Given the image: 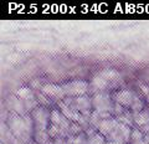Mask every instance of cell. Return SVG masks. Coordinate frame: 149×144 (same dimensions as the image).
<instances>
[{
	"mask_svg": "<svg viewBox=\"0 0 149 144\" xmlns=\"http://www.w3.org/2000/svg\"><path fill=\"white\" fill-rule=\"evenodd\" d=\"M62 102L66 106H68L70 108H72L74 111H77L78 113H81L87 120L93 112L92 101L88 95L80 96V97H66V98L62 99Z\"/></svg>",
	"mask_w": 149,
	"mask_h": 144,
	"instance_id": "6da1fadb",
	"label": "cell"
},
{
	"mask_svg": "<svg viewBox=\"0 0 149 144\" xmlns=\"http://www.w3.org/2000/svg\"><path fill=\"white\" fill-rule=\"evenodd\" d=\"M30 115L34 119L35 131L47 132L49 125L51 124V111H49L47 107L37 106L30 113Z\"/></svg>",
	"mask_w": 149,
	"mask_h": 144,
	"instance_id": "7a4b0ae2",
	"label": "cell"
},
{
	"mask_svg": "<svg viewBox=\"0 0 149 144\" xmlns=\"http://www.w3.org/2000/svg\"><path fill=\"white\" fill-rule=\"evenodd\" d=\"M91 101H92L93 111H96V112H109V113H113L114 101H113V98H112L111 95L107 91L97 92V93H95L91 97Z\"/></svg>",
	"mask_w": 149,
	"mask_h": 144,
	"instance_id": "3957f363",
	"label": "cell"
},
{
	"mask_svg": "<svg viewBox=\"0 0 149 144\" xmlns=\"http://www.w3.org/2000/svg\"><path fill=\"white\" fill-rule=\"evenodd\" d=\"M66 97H80L87 95L90 90V85L82 80H73L62 85Z\"/></svg>",
	"mask_w": 149,
	"mask_h": 144,
	"instance_id": "277c9868",
	"label": "cell"
},
{
	"mask_svg": "<svg viewBox=\"0 0 149 144\" xmlns=\"http://www.w3.org/2000/svg\"><path fill=\"white\" fill-rule=\"evenodd\" d=\"M133 128L129 125H125L123 123H118L116 129L107 137V142H118V143H125L129 144L130 136H132Z\"/></svg>",
	"mask_w": 149,
	"mask_h": 144,
	"instance_id": "5b68a950",
	"label": "cell"
},
{
	"mask_svg": "<svg viewBox=\"0 0 149 144\" xmlns=\"http://www.w3.org/2000/svg\"><path fill=\"white\" fill-rule=\"evenodd\" d=\"M136 97H137V95L134 93L133 91L128 90V88H122V90L116 91L113 96H112V98H113L116 103H118L122 107H124V108L129 109L130 107H132L134 99H136Z\"/></svg>",
	"mask_w": 149,
	"mask_h": 144,
	"instance_id": "8992f818",
	"label": "cell"
},
{
	"mask_svg": "<svg viewBox=\"0 0 149 144\" xmlns=\"http://www.w3.org/2000/svg\"><path fill=\"white\" fill-rule=\"evenodd\" d=\"M41 91H42L44 95H46L47 97H51V98H54L56 102L62 101L63 98H66V95H65L62 85L46 83V85H44L42 87H41Z\"/></svg>",
	"mask_w": 149,
	"mask_h": 144,
	"instance_id": "52a82bcc",
	"label": "cell"
},
{
	"mask_svg": "<svg viewBox=\"0 0 149 144\" xmlns=\"http://www.w3.org/2000/svg\"><path fill=\"white\" fill-rule=\"evenodd\" d=\"M51 124L57 125V127H60L61 129H63V131H66L68 133V129H70V127H71L72 122L65 117L61 111L52 109L51 111Z\"/></svg>",
	"mask_w": 149,
	"mask_h": 144,
	"instance_id": "ba28073f",
	"label": "cell"
},
{
	"mask_svg": "<svg viewBox=\"0 0 149 144\" xmlns=\"http://www.w3.org/2000/svg\"><path fill=\"white\" fill-rule=\"evenodd\" d=\"M118 125V120L116 117H112V118H108V119H103L102 122L98 124V127H97V131H98L101 134H103V136L107 138L116 129V127Z\"/></svg>",
	"mask_w": 149,
	"mask_h": 144,
	"instance_id": "9c48e42d",
	"label": "cell"
},
{
	"mask_svg": "<svg viewBox=\"0 0 149 144\" xmlns=\"http://www.w3.org/2000/svg\"><path fill=\"white\" fill-rule=\"evenodd\" d=\"M100 73L111 83L112 88H113L116 86V83L119 82L120 78H122L120 73L116 68H103V70H101V71H100Z\"/></svg>",
	"mask_w": 149,
	"mask_h": 144,
	"instance_id": "30bf717a",
	"label": "cell"
},
{
	"mask_svg": "<svg viewBox=\"0 0 149 144\" xmlns=\"http://www.w3.org/2000/svg\"><path fill=\"white\" fill-rule=\"evenodd\" d=\"M133 120H134V124L138 128H143L146 125H148L149 124V108H144L142 112L133 115Z\"/></svg>",
	"mask_w": 149,
	"mask_h": 144,
	"instance_id": "8fae6325",
	"label": "cell"
},
{
	"mask_svg": "<svg viewBox=\"0 0 149 144\" xmlns=\"http://www.w3.org/2000/svg\"><path fill=\"white\" fill-rule=\"evenodd\" d=\"M16 97H19L22 102L32 101V99H35V93L32 92V90H30L29 87H21L16 91Z\"/></svg>",
	"mask_w": 149,
	"mask_h": 144,
	"instance_id": "7c38bea8",
	"label": "cell"
},
{
	"mask_svg": "<svg viewBox=\"0 0 149 144\" xmlns=\"http://www.w3.org/2000/svg\"><path fill=\"white\" fill-rule=\"evenodd\" d=\"M106 143H107V138L98 131L88 137V144H106Z\"/></svg>",
	"mask_w": 149,
	"mask_h": 144,
	"instance_id": "4fadbf2b",
	"label": "cell"
},
{
	"mask_svg": "<svg viewBox=\"0 0 149 144\" xmlns=\"http://www.w3.org/2000/svg\"><path fill=\"white\" fill-rule=\"evenodd\" d=\"M144 108H146V107H144V102H143V99H141V98H139V97L137 96V97H136V99H134V102H133L132 107L129 108V111H130V113H132L133 115H136V114H138L139 112H142Z\"/></svg>",
	"mask_w": 149,
	"mask_h": 144,
	"instance_id": "5bb4252c",
	"label": "cell"
},
{
	"mask_svg": "<svg viewBox=\"0 0 149 144\" xmlns=\"http://www.w3.org/2000/svg\"><path fill=\"white\" fill-rule=\"evenodd\" d=\"M144 139H146V136H144V133L141 131V129L139 128H133L129 143H136V142H139V141H144Z\"/></svg>",
	"mask_w": 149,
	"mask_h": 144,
	"instance_id": "9a60e30c",
	"label": "cell"
},
{
	"mask_svg": "<svg viewBox=\"0 0 149 144\" xmlns=\"http://www.w3.org/2000/svg\"><path fill=\"white\" fill-rule=\"evenodd\" d=\"M141 88H142V91H143V93L146 95V97H147V99H148V103H149V87H147V86H141Z\"/></svg>",
	"mask_w": 149,
	"mask_h": 144,
	"instance_id": "2e32d148",
	"label": "cell"
},
{
	"mask_svg": "<svg viewBox=\"0 0 149 144\" xmlns=\"http://www.w3.org/2000/svg\"><path fill=\"white\" fill-rule=\"evenodd\" d=\"M146 141H147V143L149 144V134H147V136H146Z\"/></svg>",
	"mask_w": 149,
	"mask_h": 144,
	"instance_id": "e0dca14e",
	"label": "cell"
},
{
	"mask_svg": "<svg viewBox=\"0 0 149 144\" xmlns=\"http://www.w3.org/2000/svg\"><path fill=\"white\" fill-rule=\"evenodd\" d=\"M113 144H125V143H118V142H112Z\"/></svg>",
	"mask_w": 149,
	"mask_h": 144,
	"instance_id": "ac0fdd59",
	"label": "cell"
},
{
	"mask_svg": "<svg viewBox=\"0 0 149 144\" xmlns=\"http://www.w3.org/2000/svg\"><path fill=\"white\" fill-rule=\"evenodd\" d=\"M106 144H113V143H112V142H107Z\"/></svg>",
	"mask_w": 149,
	"mask_h": 144,
	"instance_id": "d6986e66",
	"label": "cell"
},
{
	"mask_svg": "<svg viewBox=\"0 0 149 144\" xmlns=\"http://www.w3.org/2000/svg\"><path fill=\"white\" fill-rule=\"evenodd\" d=\"M148 81H149V77H148Z\"/></svg>",
	"mask_w": 149,
	"mask_h": 144,
	"instance_id": "ffe728a7",
	"label": "cell"
},
{
	"mask_svg": "<svg viewBox=\"0 0 149 144\" xmlns=\"http://www.w3.org/2000/svg\"><path fill=\"white\" fill-rule=\"evenodd\" d=\"M66 144H68V143H67V142H66Z\"/></svg>",
	"mask_w": 149,
	"mask_h": 144,
	"instance_id": "44dd1931",
	"label": "cell"
}]
</instances>
